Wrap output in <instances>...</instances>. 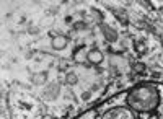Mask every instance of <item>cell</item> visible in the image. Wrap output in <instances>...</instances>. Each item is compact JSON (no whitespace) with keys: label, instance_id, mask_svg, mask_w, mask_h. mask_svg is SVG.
<instances>
[{"label":"cell","instance_id":"7","mask_svg":"<svg viewBox=\"0 0 163 119\" xmlns=\"http://www.w3.org/2000/svg\"><path fill=\"white\" fill-rule=\"evenodd\" d=\"M90 98H91V93H90V92H83V93H82V100H83V101L90 100Z\"/></svg>","mask_w":163,"mask_h":119},{"label":"cell","instance_id":"5","mask_svg":"<svg viewBox=\"0 0 163 119\" xmlns=\"http://www.w3.org/2000/svg\"><path fill=\"white\" fill-rule=\"evenodd\" d=\"M65 82L69 83V85H77V82H78L77 74H75V72H69V74L65 75Z\"/></svg>","mask_w":163,"mask_h":119},{"label":"cell","instance_id":"2","mask_svg":"<svg viewBox=\"0 0 163 119\" xmlns=\"http://www.w3.org/2000/svg\"><path fill=\"white\" fill-rule=\"evenodd\" d=\"M67 44H69V39H67V36H62V34H55V36L51 39V46H52V49H55V51L65 49Z\"/></svg>","mask_w":163,"mask_h":119},{"label":"cell","instance_id":"1","mask_svg":"<svg viewBox=\"0 0 163 119\" xmlns=\"http://www.w3.org/2000/svg\"><path fill=\"white\" fill-rule=\"evenodd\" d=\"M75 119H163V85L139 83L83 111Z\"/></svg>","mask_w":163,"mask_h":119},{"label":"cell","instance_id":"6","mask_svg":"<svg viewBox=\"0 0 163 119\" xmlns=\"http://www.w3.org/2000/svg\"><path fill=\"white\" fill-rule=\"evenodd\" d=\"M74 57H75V61H78V62H82V61H86V52L83 49H80L77 54H74Z\"/></svg>","mask_w":163,"mask_h":119},{"label":"cell","instance_id":"4","mask_svg":"<svg viewBox=\"0 0 163 119\" xmlns=\"http://www.w3.org/2000/svg\"><path fill=\"white\" fill-rule=\"evenodd\" d=\"M31 80H33L34 85H44V83L47 82V74L46 72H38V74H34L33 77H31Z\"/></svg>","mask_w":163,"mask_h":119},{"label":"cell","instance_id":"3","mask_svg":"<svg viewBox=\"0 0 163 119\" xmlns=\"http://www.w3.org/2000/svg\"><path fill=\"white\" fill-rule=\"evenodd\" d=\"M86 61L91 62V64H100V62L103 61L101 51H98V49H90V51H86Z\"/></svg>","mask_w":163,"mask_h":119}]
</instances>
